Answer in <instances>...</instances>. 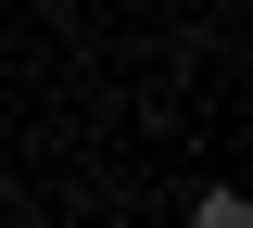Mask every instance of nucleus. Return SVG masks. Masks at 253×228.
I'll return each instance as SVG.
<instances>
[{"mask_svg": "<svg viewBox=\"0 0 253 228\" xmlns=\"http://www.w3.org/2000/svg\"><path fill=\"white\" fill-rule=\"evenodd\" d=\"M203 228H253V203L241 190H203Z\"/></svg>", "mask_w": 253, "mask_h": 228, "instance_id": "nucleus-1", "label": "nucleus"}]
</instances>
